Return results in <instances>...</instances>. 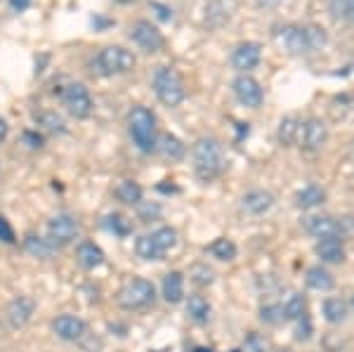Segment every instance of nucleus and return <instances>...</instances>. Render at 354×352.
Segmentation results:
<instances>
[{
	"instance_id": "1",
	"label": "nucleus",
	"mask_w": 354,
	"mask_h": 352,
	"mask_svg": "<svg viewBox=\"0 0 354 352\" xmlns=\"http://www.w3.org/2000/svg\"><path fill=\"white\" fill-rule=\"evenodd\" d=\"M274 38L290 55H312L328 45V33L319 24H281L274 28Z\"/></svg>"
},
{
	"instance_id": "2",
	"label": "nucleus",
	"mask_w": 354,
	"mask_h": 352,
	"mask_svg": "<svg viewBox=\"0 0 354 352\" xmlns=\"http://www.w3.org/2000/svg\"><path fill=\"white\" fill-rule=\"evenodd\" d=\"M192 161H194V173L198 175V180L210 183V180L220 178L227 168L222 142L218 138L196 140V145H194V149H192Z\"/></svg>"
},
{
	"instance_id": "3",
	"label": "nucleus",
	"mask_w": 354,
	"mask_h": 352,
	"mask_svg": "<svg viewBox=\"0 0 354 352\" xmlns=\"http://www.w3.org/2000/svg\"><path fill=\"white\" fill-rule=\"evenodd\" d=\"M128 133L130 140L142 154H151L156 151L158 133H156V116L147 106H133L128 111Z\"/></svg>"
},
{
	"instance_id": "4",
	"label": "nucleus",
	"mask_w": 354,
	"mask_h": 352,
	"mask_svg": "<svg viewBox=\"0 0 354 352\" xmlns=\"http://www.w3.org/2000/svg\"><path fill=\"white\" fill-rule=\"evenodd\" d=\"M135 69V55L123 45H106L90 59L93 76H121Z\"/></svg>"
},
{
	"instance_id": "5",
	"label": "nucleus",
	"mask_w": 354,
	"mask_h": 352,
	"mask_svg": "<svg viewBox=\"0 0 354 352\" xmlns=\"http://www.w3.org/2000/svg\"><path fill=\"white\" fill-rule=\"evenodd\" d=\"M151 88H153L156 100L161 102L163 106H168V109L180 106L187 98L185 81H182V76L173 69V66H158V69L153 71Z\"/></svg>"
},
{
	"instance_id": "6",
	"label": "nucleus",
	"mask_w": 354,
	"mask_h": 352,
	"mask_svg": "<svg viewBox=\"0 0 354 352\" xmlns=\"http://www.w3.org/2000/svg\"><path fill=\"white\" fill-rule=\"evenodd\" d=\"M153 300H156V288L149 279H142V277L128 279L116 293V303L128 312L149 308V305H153Z\"/></svg>"
},
{
	"instance_id": "7",
	"label": "nucleus",
	"mask_w": 354,
	"mask_h": 352,
	"mask_svg": "<svg viewBox=\"0 0 354 352\" xmlns=\"http://www.w3.org/2000/svg\"><path fill=\"white\" fill-rule=\"evenodd\" d=\"M62 104L66 106V111L71 113L76 121H83L93 113L95 104H93V95L85 88L83 83H68L64 90H62Z\"/></svg>"
},
{
	"instance_id": "8",
	"label": "nucleus",
	"mask_w": 354,
	"mask_h": 352,
	"mask_svg": "<svg viewBox=\"0 0 354 352\" xmlns=\"http://www.w3.org/2000/svg\"><path fill=\"white\" fill-rule=\"evenodd\" d=\"M130 41H133L142 53L153 55L165 45L163 33L158 31L156 24H151L149 19H137L133 26H130Z\"/></svg>"
},
{
	"instance_id": "9",
	"label": "nucleus",
	"mask_w": 354,
	"mask_h": 352,
	"mask_svg": "<svg viewBox=\"0 0 354 352\" xmlns=\"http://www.w3.org/2000/svg\"><path fill=\"white\" fill-rule=\"evenodd\" d=\"M232 93L239 104L248 106V109H260L262 102H265V90H262V85L255 81L250 73H239V76L234 78Z\"/></svg>"
},
{
	"instance_id": "10",
	"label": "nucleus",
	"mask_w": 354,
	"mask_h": 352,
	"mask_svg": "<svg viewBox=\"0 0 354 352\" xmlns=\"http://www.w3.org/2000/svg\"><path fill=\"white\" fill-rule=\"evenodd\" d=\"M76 237H78V223L73 215L59 213L48 223V241L53 243L55 248L68 246V243L76 241Z\"/></svg>"
},
{
	"instance_id": "11",
	"label": "nucleus",
	"mask_w": 354,
	"mask_h": 352,
	"mask_svg": "<svg viewBox=\"0 0 354 352\" xmlns=\"http://www.w3.org/2000/svg\"><path fill=\"white\" fill-rule=\"evenodd\" d=\"M232 66L239 73H250L253 69H258V64L262 62V45L255 41H243L232 50Z\"/></svg>"
},
{
	"instance_id": "12",
	"label": "nucleus",
	"mask_w": 354,
	"mask_h": 352,
	"mask_svg": "<svg viewBox=\"0 0 354 352\" xmlns=\"http://www.w3.org/2000/svg\"><path fill=\"white\" fill-rule=\"evenodd\" d=\"M53 331L57 338L66 340V343H76V340L85 338L88 333V324L76 315H59L53 319Z\"/></svg>"
},
{
	"instance_id": "13",
	"label": "nucleus",
	"mask_w": 354,
	"mask_h": 352,
	"mask_svg": "<svg viewBox=\"0 0 354 352\" xmlns=\"http://www.w3.org/2000/svg\"><path fill=\"white\" fill-rule=\"evenodd\" d=\"M328 140V126L322 118H307L302 123V135H300V147L307 151H317L326 145Z\"/></svg>"
},
{
	"instance_id": "14",
	"label": "nucleus",
	"mask_w": 354,
	"mask_h": 352,
	"mask_svg": "<svg viewBox=\"0 0 354 352\" xmlns=\"http://www.w3.org/2000/svg\"><path fill=\"white\" fill-rule=\"evenodd\" d=\"M33 312H36V300L28 296H17L10 300L8 310H5V317H8V324L12 328H24L28 322H31Z\"/></svg>"
},
{
	"instance_id": "15",
	"label": "nucleus",
	"mask_w": 354,
	"mask_h": 352,
	"mask_svg": "<svg viewBox=\"0 0 354 352\" xmlns=\"http://www.w3.org/2000/svg\"><path fill=\"white\" fill-rule=\"evenodd\" d=\"M76 260H78V265H81L83 270L93 272L97 268H102L106 258H104V251H102L95 241H81L76 246Z\"/></svg>"
},
{
	"instance_id": "16",
	"label": "nucleus",
	"mask_w": 354,
	"mask_h": 352,
	"mask_svg": "<svg viewBox=\"0 0 354 352\" xmlns=\"http://www.w3.org/2000/svg\"><path fill=\"white\" fill-rule=\"evenodd\" d=\"M305 230L317 239H326V237H340V225L330 215H312L305 220Z\"/></svg>"
},
{
	"instance_id": "17",
	"label": "nucleus",
	"mask_w": 354,
	"mask_h": 352,
	"mask_svg": "<svg viewBox=\"0 0 354 352\" xmlns=\"http://www.w3.org/2000/svg\"><path fill=\"white\" fill-rule=\"evenodd\" d=\"M314 251L322 258V263H333L338 265L345 260V243H342L340 237H326V239H319Z\"/></svg>"
},
{
	"instance_id": "18",
	"label": "nucleus",
	"mask_w": 354,
	"mask_h": 352,
	"mask_svg": "<svg viewBox=\"0 0 354 352\" xmlns=\"http://www.w3.org/2000/svg\"><path fill=\"white\" fill-rule=\"evenodd\" d=\"M274 206V194L265 189H253L241 198V208L248 215H265Z\"/></svg>"
},
{
	"instance_id": "19",
	"label": "nucleus",
	"mask_w": 354,
	"mask_h": 352,
	"mask_svg": "<svg viewBox=\"0 0 354 352\" xmlns=\"http://www.w3.org/2000/svg\"><path fill=\"white\" fill-rule=\"evenodd\" d=\"M161 296L165 303H170V305H177L185 300V275H182V272H168V275L163 277Z\"/></svg>"
},
{
	"instance_id": "20",
	"label": "nucleus",
	"mask_w": 354,
	"mask_h": 352,
	"mask_svg": "<svg viewBox=\"0 0 354 352\" xmlns=\"http://www.w3.org/2000/svg\"><path fill=\"white\" fill-rule=\"evenodd\" d=\"M302 123H305V121H300L298 116H286V118H281V123H279V130H277L279 142H281L283 147L300 145Z\"/></svg>"
},
{
	"instance_id": "21",
	"label": "nucleus",
	"mask_w": 354,
	"mask_h": 352,
	"mask_svg": "<svg viewBox=\"0 0 354 352\" xmlns=\"http://www.w3.org/2000/svg\"><path fill=\"white\" fill-rule=\"evenodd\" d=\"M156 149L161 151V154L165 158H170V161H182L187 154V147H185V142H182L177 135L173 133H165L158 138V145H156Z\"/></svg>"
},
{
	"instance_id": "22",
	"label": "nucleus",
	"mask_w": 354,
	"mask_h": 352,
	"mask_svg": "<svg viewBox=\"0 0 354 352\" xmlns=\"http://www.w3.org/2000/svg\"><path fill=\"white\" fill-rule=\"evenodd\" d=\"M324 201H326V192H324L319 185L302 187V189L298 192V196H295V206L302 208V211H310V208L322 206Z\"/></svg>"
},
{
	"instance_id": "23",
	"label": "nucleus",
	"mask_w": 354,
	"mask_h": 352,
	"mask_svg": "<svg viewBox=\"0 0 354 352\" xmlns=\"http://www.w3.org/2000/svg\"><path fill=\"white\" fill-rule=\"evenodd\" d=\"M24 251L28 255H33V258L48 260L50 255H53L55 246L48 239H43V237H38V234H33V232H28V234L24 237Z\"/></svg>"
},
{
	"instance_id": "24",
	"label": "nucleus",
	"mask_w": 354,
	"mask_h": 352,
	"mask_svg": "<svg viewBox=\"0 0 354 352\" xmlns=\"http://www.w3.org/2000/svg\"><path fill=\"white\" fill-rule=\"evenodd\" d=\"M116 198L121 203H125V206H140V201H142V187L135 183V180H123V183H118L116 187Z\"/></svg>"
},
{
	"instance_id": "25",
	"label": "nucleus",
	"mask_w": 354,
	"mask_h": 352,
	"mask_svg": "<svg viewBox=\"0 0 354 352\" xmlns=\"http://www.w3.org/2000/svg\"><path fill=\"white\" fill-rule=\"evenodd\" d=\"M333 284L335 279L330 277L328 270L322 268V265H314V268L307 270V286L314 288V291H330Z\"/></svg>"
},
{
	"instance_id": "26",
	"label": "nucleus",
	"mask_w": 354,
	"mask_h": 352,
	"mask_svg": "<svg viewBox=\"0 0 354 352\" xmlns=\"http://www.w3.org/2000/svg\"><path fill=\"white\" fill-rule=\"evenodd\" d=\"M187 315H189V319L196 322V324H205L210 317V303L203 296L194 293V296H189V300H187Z\"/></svg>"
},
{
	"instance_id": "27",
	"label": "nucleus",
	"mask_w": 354,
	"mask_h": 352,
	"mask_svg": "<svg viewBox=\"0 0 354 352\" xmlns=\"http://www.w3.org/2000/svg\"><path fill=\"white\" fill-rule=\"evenodd\" d=\"M213 258H218L222 260V263H230V260L236 258V253H239V248H236V243H234L232 239H227V237H218L213 243H210L208 248H205Z\"/></svg>"
},
{
	"instance_id": "28",
	"label": "nucleus",
	"mask_w": 354,
	"mask_h": 352,
	"mask_svg": "<svg viewBox=\"0 0 354 352\" xmlns=\"http://www.w3.org/2000/svg\"><path fill=\"white\" fill-rule=\"evenodd\" d=\"M102 225H104L106 232H111L113 237H121V239L133 234V223H130V220L121 213H109Z\"/></svg>"
},
{
	"instance_id": "29",
	"label": "nucleus",
	"mask_w": 354,
	"mask_h": 352,
	"mask_svg": "<svg viewBox=\"0 0 354 352\" xmlns=\"http://www.w3.org/2000/svg\"><path fill=\"white\" fill-rule=\"evenodd\" d=\"M281 308H283V319L298 322L307 315V298L302 296V293H295V296H290Z\"/></svg>"
},
{
	"instance_id": "30",
	"label": "nucleus",
	"mask_w": 354,
	"mask_h": 352,
	"mask_svg": "<svg viewBox=\"0 0 354 352\" xmlns=\"http://www.w3.org/2000/svg\"><path fill=\"white\" fill-rule=\"evenodd\" d=\"M135 251L142 260H163L165 258V253L156 246V241H153L151 234L140 237V239L135 241Z\"/></svg>"
},
{
	"instance_id": "31",
	"label": "nucleus",
	"mask_w": 354,
	"mask_h": 352,
	"mask_svg": "<svg viewBox=\"0 0 354 352\" xmlns=\"http://www.w3.org/2000/svg\"><path fill=\"white\" fill-rule=\"evenodd\" d=\"M324 317H326V322H330V324H340L347 317V305L340 298L324 300Z\"/></svg>"
},
{
	"instance_id": "32",
	"label": "nucleus",
	"mask_w": 354,
	"mask_h": 352,
	"mask_svg": "<svg viewBox=\"0 0 354 352\" xmlns=\"http://www.w3.org/2000/svg\"><path fill=\"white\" fill-rule=\"evenodd\" d=\"M38 126L45 128V130H48V133H53V135H62V133H66V123H64V118H62L57 111H43V113H38Z\"/></svg>"
},
{
	"instance_id": "33",
	"label": "nucleus",
	"mask_w": 354,
	"mask_h": 352,
	"mask_svg": "<svg viewBox=\"0 0 354 352\" xmlns=\"http://www.w3.org/2000/svg\"><path fill=\"white\" fill-rule=\"evenodd\" d=\"M151 237H153V241H156V246L161 248L165 255L173 251L175 243H177V232L173 227H158L156 232H151Z\"/></svg>"
},
{
	"instance_id": "34",
	"label": "nucleus",
	"mask_w": 354,
	"mask_h": 352,
	"mask_svg": "<svg viewBox=\"0 0 354 352\" xmlns=\"http://www.w3.org/2000/svg\"><path fill=\"white\" fill-rule=\"evenodd\" d=\"M189 277H192V281L196 284L198 288H205V286H210V284L215 281V272L208 268V265H194V268L189 270Z\"/></svg>"
},
{
	"instance_id": "35",
	"label": "nucleus",
	"mask_w": 354,
	"mask_h": 352,
	"mask_svg": "<svg viewBox=\"0 0 354 352\" xmlns=\"http://www.w3.org/2000/svg\"><path fill=\"white\" fill-rule=\"evenodd\" d=\"M260 317H262V322H267V324H277V322H281V319H283V308H281L279 303H274V305H262Z\"/></svg>"
},
{
	"instance_id": "36",
	"label": "nucleus",
	"mask_w": 354,
	"mask_h": 352,
	"mask_svg": "<svg viewBox=\"0 0 354 352\" xmlns=\"http://www.w3.org/2000/svg\"><path fill=\"white\" fill-rule=\"evenodd\" d=\"M0 241L8 243V246H12V243H17L15 227L10 225V220L5 218V215H0Z\"/></svg>"
},
{
	"instance_id": "37",
	"label": "nucleus",
	"mask_w": 354,
	"mask_h": 352,
	"mask_svg": "<svg viewBox=\"0 0 354 352\" xmlns=\"http://www.w3.org/2000/svg\"><path fill=\"white\" fill-rule=\"evenodd\" d=\"M241 352H265V343L255 331H250L243 340V350Z\"/></svg>"
},
{
	"instance_id": "38",
	"label": "nucleus",
	"mask_w": 354,
	"mask_h": 352,
	"mask_svg": "<svg viewBox=\"0 0 354 352\" xmlns=\"http://www.w3.org/2000/svg\"><path fill=\"white\" fill-rule=\"evenodd\" d=\"M149 8L156 12V19H161V21H170L173 19V8H168L165 3H158V0H151L149 3Z\"/></svg>"
},
{
	"instance_id": "39",
	"label": "nucleus",
	"mask_w": 354,
	"mask_h": 352,
	"mask_svg": "<svg viewBox=\"0 0 354 352\" xmlns=\"http://www.w3.org/2000/svg\"><path fill=\"white\" fill-rule=\"evenodd\" d=\"M312 336V322L310 315H305L302 319H298V340H307Z\"/></svg>"
},
{
	"instance_id": "40",
	"label": "nucleus",
	"mask_w": 354,
	"mask_h": 352,
	"mask_svg": "<svg viewBox=\"0 0 354 352\" xmlns=\"http://www.w3.org/2000/svg\"><path fill=\"white\" fill-rule=\"evenodd\" d=\"M24 142L28 147H31V149H41L43 147V135L38 133V130H26L24 133Z\"/></svg>"
},
{
	"instance_id": "41",
	"label": "nucleus",
	"mask_w": 354,
	"mask_h": 352,
	"mask_svg": "<svg viewBox=\"0 0 354 352\" xmlns=\"http://www.w3.org/2000/svg\"><path fill=\"white\" fill-rule=\"evenodd\" d=\"M93 26H95V31H106L109 26H113V19H109V17H102V15H95Z\"/></svg>"
},
{
	"instance_id": "42",
	"label": "nucleus",
	"mask_w": 354,
	"mask_h": 352,
	"mask_svg": "<svg viewBox=\"0 0 354 352\" xmlns=\"http://www.w3.org/2000/svg\"><path fill=\"white\" fill-rule=\"evenodd\" d=\"M31 3H33V0H10V5H12L15 12H24V10H26Z\"/></svg>"
},
{
	"instance_id": "43",
	"label": "nucleus",
	"mask_w": 354,
	"mask_h": 352,
	"mask_svg": "<svg viewBox=\"0 0 354 352\" xmlns=\"http://www.w3.org/2000/svg\"><path fill=\"white\" fill-rule=\"evenodd\" d=\"M345 19L354 24V0H345Z\"/></svg>"
},
{
	"instance_id": "44",
	"label": "nucleus",
	"mask_w": 354,
	"mask_h": 352,
	"mask_svg": "<svg viewBox=\"0 0 354 352\" xmlns=\"http://www.w3.org/2000/svg\"><path fill=\"white\" fill-rule=\"evenodd\" d=\"M8 133H10L8 121H5V118H0V142H5V140H8Z\"/></svg>"
},
{
	"instance_id": "45",
	"label": "nucleus",
	"mask_w": 354,
	"mask_h": 352,
	"mask_svg": "<svg viewBox=\"0 0 354 352\" xmlns=\"http://www.w3.org/2000/svg\"><path fill=\"white\" fill-rule=\"evenodd\" d=\"M352 308H354V298H352Z\"/></svg>"
}]
</instances>
